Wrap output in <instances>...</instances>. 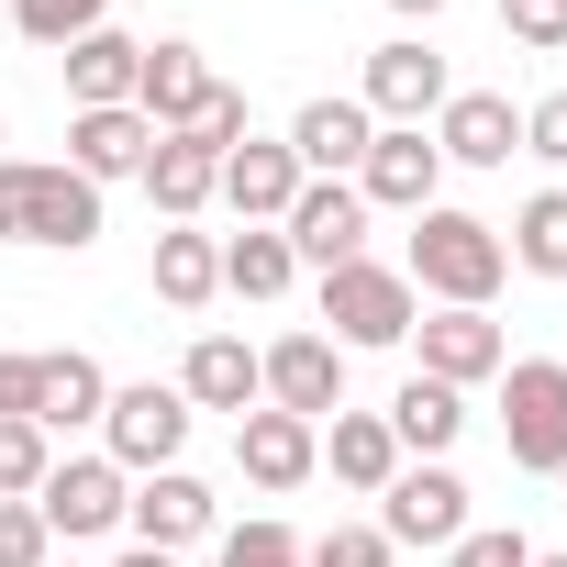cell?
Returning a JSON list of instances; mask_svg holds the SVG:
<instances>
[{"label": "cell", "instance_id": "cell-16", "mask_svg": "<svg viewBox=\"0 0 567 567\" xmlns=\"http://www.w3.org/2000/svg\"><path fill=\"white\" fill-rule=\"evenodd\" d=\"M234 223H278L301 200V156H290V134H245L234 156H223V189H212Z\"/></svg>", "mask_w": 567, "mask_h": 567}, {"label": "cell", "instance_id": "cell-33", "mask_svg": "<svg viewBox=\"0 0 567 567\" xmlns=\"http://www.w3.org/2000/svg\"><path fill=\"white\" fill-rule=\"evenodd\" d=\"M445 567H534V545H523L512 523H467V534L445 545Z\"/></svg>", "mask_w": 567, "mask_h": 567}, {"label": "cell", "instance_id": "cell-41", "mask_svg": "<svg viewBox=\"0 0 567 567\" xmlns=\"http://www.w3.org/2000/svg\"><path fill=\"white\" fill-rule=\"evenodd\" d=\"M0 145H12V123H0Z\"/></svg>", "mask_w": 567, "mask_h": 567}, {"label": "cell", "instance_id": "cell-30", "mask_svg": "<svg viewBox=\"0 0 567 567\" xmlns=\"http://www.w3.org/2000/svg\"><path fill=\"white\" fill-rule=\"evenodd\" d=\"M45 467H56V445H45L23 412H0V501H34V489H45Z\"/></svg>", "mask_w": 567, "mask_h": 567}, {"label": "cell", "instance_id": "cell-10", "mask_svg": "<svg viewBox=\"0 0 567 567\" xmlns=\"http://www.w3.org/2000/svg\"><path fill=\"white\" fill-rule=\"evenodd\" d=\"M278 234H290L301 267H346V256H368V200H357V178H301V200L278 212Z\"/></svg>", "mask_w": 567, "mask_h": 567}, {"label": "cell", "instance_id": "cell-27", "mask_svg": "<svg viewBox=\"0 0 567 567\" xmlns=\"http://www.w3.org/2000/svg\"><path fill=\"white\" fill-rule=\"evenodd\" d=\"M290 278H301V256H290L278 223H245V234L223 245V290H234V301H278Z\"/></svg>", "mask_w": 567, "mask_h": 567}, {"label": "cell", "instance_id": "cell-24", "mask_svg": "<svg viewBox=\"0 0 567 567\" xmlns=\"http://www.w3.org/2000/svg\"><path fill=\"white\" fill-rule=\"evenodd\" d=\"M323 467H334L346 489L379 501V489L401 478V434H390V412H334V423H323Z\"/></svg>", "mask_w": 567, "mask_h": 567}, {"label": "cell", "instance_id": "cell-39", "mask_svg": "<svg viewBox=\"0 0 567 567\" xmlns=\"http://www.w3.org/2000/svg\"><path fill=\"white\" fill-rule=\"evenodd\" d=\"M390 12H401V23H434V12H445V0H390Z\"/></svg>", "mask_w": 567, "mask_h": 567}, {"label": "cell", "instance_id": "cell-18", "mask_svg": "<svg viewBox=\"0 0 567 567\" xmlns=\"http://www.w3.org/2000/svg\"><path fill=\"white\" fill-rule=\"evenodd\" d=\"M212 489L189 478V467H156V478H134V501H123V523H134V545H156V556H178V545H200L212 534Z\"/></svg>", "mask_w": 567, "mask_h": 567}, {"label": "cell", "instance_id": "cell-4", "mask_svg": "<svg viewBox=\"0 0 567 567\" xmlns=\"http://www.w3.org/2000/svg\"><path fill=\"white\" fill-rule=\"evenodd\" d=\"M323 323H334V346H346V357H357V346H412L423 301H412V278H401V267L346 256V267H323Z\"/></svg>", "mask_w": 567, "mask_h": 567}, {"label": "cell", "instance_id": "cell-40", "mask_svg": "<svg viewBox=\"0 0 567 567\" xmlns=\"http://www.w3.org/2000/svg\"><path fill=\"white\" fill-rule=\"evenodd\" d=\"M534 567H567V556H534Z\"/></svg>", "mask_w": 567, "mask_h": 567}, {"label": "cell", "instance_id": "cell-12", "mask_svg": "<svg viewBox=\"0 0 567 567\" xmlns=\"http://www.w3.org/2000/svg\"><path fill=\"white\" fill-rule=\"evenodd\" d=\"M412 368L445 379V390H478V379L512 368V334H501L489 312H423V323H412Z\"/></svg>", "mask_w": 567, "mask_h": 567}, {"label": "cell", "instance_id": "cell-14", "mask_svg": "<svg viewBox=\"0 0 567 567\" xmlns=\"http://www.w3.org/2000/svg\"><path fill=\"white\" fill-rule=\"evenodd\" d=\"M423 134H434L445 167H512V156H523V112H512L501 90H456Z\"/></svg>", "mask_w": 567, "mask_h": 567}, {"label": "cell", "instance_id": "cell-35", "mask_svg": "<svg viewBox=\"0 0 567 567\" xmlns=\"http://www.w3.org/2000/svg\"><path fill=\"white\" fill-rule=\"evenodd\" d=\"M45 556H56L45 512H34V501H0V567H45Z\"/></svg>", "mask_w": 567, "mask_h": 567}, {"label": "cell", "instance_id": "cell-36", "mask_svg": "<svg viewBox=\"0 0 567 567\" xmlns=\"http://www.w3.org/2000/svg\"><path fill=\"white\" fill-rule=\"evenodd\" d=\"M523 156H545V167H567V90H545V101L523 112Z\"/></svg>", "mask_w": 567, "mask_h": 567}, {"label": "cell", "instance_id": "cell-29", "mask_svg": "<svg viewBox=\"0 0 567 567\" xmlns=\"http://www.w3.org/2000/svg\"><path fill=\"white\" fill-rule=\"evenodd\" d=\"M101 23H112V0H12V34L45 45V56H68V45L101 34Z\"/></svg>", "mask_w": 567, "mask_h": 567}, {"label": "cell", "instance_id": "cell-22", "mask_svg": "<svg viewBox=\"0 0 567 567\" xmlns=\"http://www.w3.org/2000/svg\"><path fill=\"white\" fill-rule=\"evenodd\" d=\"M101 412H112V379H101V357L56 346V357H45V379H34V434L56 445V434H79V423H101Z\"/></svg>", "mask_w": 567, "mask_h": 567}, {"label": "cell", "instance_id": "cell-6", "mask_svg": "<svg viewBox=\"0 0 567 567\" xmlns=\"http://www.w3.org/2000/svg\"><path fill=\"white\" fill-rule=\"evenodd\" d=\"M256 390H267V412L334 423L346 412V346L334 334H278V346H256Z\"/></svg>", "mask_w": 567, "mask_h": 567}, {"label": "cell", "instance_id": "cell-5", "mask_svg": "<svg viewBox=\"0 0 567 567\" xmlns=\"http://www.w3.org/2000/svg\"><path fill=\"white\" fill-rule=\"evenodd\" d=\"M178 445H189V401H178V379H134V390H112V412H101V456H112L123 478L178 467Z\"/></svg>", "mask_w": 567, "mask_h": 567}, {"label": "cell", "instance_id": "cell-19", "mask_svg": "<svg viewBox=\"0 0 567 567\" xmlns=\"http://www.w3.org/2000/svg\"><path fill=\"white\" fill-rule=\"evenodd\" d=\"M368 145H379L368 101H301V112H290V156H301V178H357Z\"/></svg>", "mask_w": 567, "mask_h": 567}, {"label": "cell", "instance_id": "cell-25", "mask_svg": "<svg viewBox=\"0 0 567 567\" xmlns=\"http://www.w3.org/2000/svg\"><path fill=\"white\" fill-rule=\"evenodd\" d=\"M390 434H401V456H445L456 434H467V390H445V379H401L390 390Z\"/></svg>", "mask_w": 567, "mask_h": 567}, {"label": "cell", "instance_id": "cell-38", "mask_svg": "<svg viewBox=\"0 0 567 567\" xmlns=\"http://www.w3.org/2000/svg\"><path fill=\"white\" fill-rule=\"evenodd\" d=\"M112 567H178V556H156V545H123V556H112Z\"/></svg>", "mask_w": 567, "mask_h": 567}, {"label": "cell", "instance_id": "cell-2", "mask_svg": "<svg viewBox=\"0 0 567 567\" xmlns=\"http://www.w3.org/2000/svg\"><path fill=\"white\" fill-rule=\"evenodd\" d=\"M0 245H56V256L101 245V189H90L68 156H56V167L0 156Z\"/></svg>", "mask_w": 567, "mask_h": 567}, {"label": "cell", "instance_id": "cell-13", "mask_svg": "<svg viewBox=\"0 0 567 567\" xmlns=\"http://www.w3.org/2000/svg\"><path fill=\"white\" fill-rule=\"evenodd\" d=\"M212 56L189 45V34H167V45H145V68H134V112L156 123V134H189L200 112H212Z\"/></svg>", "mask_w": 567, "mask_h": 567}, {"label": "cell", "instance_id": "cell-9", "mask_svg": "<svg viewBox=\"0 0 567 567\" xmlns=\"http://www.w3.org/2000/svg\"><path fill=\"white\" fill-rule=\"evenodd\" d=\"M368 123H434L445 101H456V79H445V56L423 45V34H390L379 56H368Z\"/></svg>", "mask_w": 567, "mask_h": 567}, {"label": "cell", "instance_id": "cell-15", "mask_svg": "<svg viewBox=\"0 0 567 567\" xmlns=\"http://www.w3.org/2000/svg\"><path fill=\"white\" fill-rule=\"evenodd\" d=\"M223 156H234V145H212V134H156V145H145V200H156V223H200L212 189H223Z\"/></svg>", "mask_w": 567, "mask_h": 567}, {"label": "cell", "instance_id": "cell-3", "mask_svg": "<svg viewBox=\"0 0 567 567\" xmlns=\"http://www.w3.org/2000/svg\"><path fill=\"white\" fill-rule=\"evenodd\" d=\"M501 445H512L523 478H567V368L556 357L501 368Z\"/></svg>", "mask_w": 567, "mask_h": 567}, {"label": "cell", "instance_id": "cell-21", "mask_svg": "<svg viewBox=\"0 0 567 567\" xmlns=\"http://www.w3.org/2000/svg\"><path fill=\"white\" fill-rule=\"evenodd\" d=\"M178 401H189V412H234V423H245V412L267 401V390H256V346H245V334H200V346L178 357Z\"/></svg>", "mask_w": 567, "mask_h": 567}, {"label": "cell", "instance_id": "cell-1", "mask_svg": "<svg viewBox=\"0 0 567 567\" xmlns=\"http://www.w3.org/2000/svg\"><path fill=\"white\" fill-rule=\"evenodd\" d=\"M401 278H412V301H434V312H489V290L512 278V256H501V223H478V212H412V256H401Z\"/></svg>", "mask_w": 567, "mask_h": 567}, {"label": "cell", "instance_id": "cell-32", "mask_svg": "<svg viewBox=\"0 0 567 567\" xmlns=\"http://www.w3.org/2000/svg\"><path fill=\"white\" fill-rule=\"evenodd\" d=\"M212 567H301V534H290V523H234Z\"/></svg>", "mask_w": 567, "mask_h": 567}, {"label": "cell", "instance_id": "cell-17", "mask_svg": "<svg viewBox=\"0 0 567 567\" xmlns=\"http://www.w3.org/2000/svg\"><path fill=\"white\" fill-rule=\"evenodd\" d=\"M234 467H245L256 489H301V478L323 467V423H301V412H267V401H256V412L234 423Z\"/></svg>", "mask_w": 567, "mask_h": 567}, {"label": "cell", "instance_id": "cell-26", "mask_svg": "<svg viewBox=\"0 0 567 567\" xmlns=\"http://www.w3.org/2000/svg\"><path fill=\"white\" fill-rule=\"evenodd\" d=\"M145 278H156V301H167V312H200V301L223 290V245H212V234H189V223H167Z\"/></svg>", "mask_w": 567, "mask_h": 567}, {"label": "cell", "instance_id": "cell-8", "mask_svg": "<svg viewBox=\"0 0 567 567\" xmlns=\"http://www.w3.org/2000/svg\"><path fill=\"white\" fill-rule=\"evenodd\" d=\"M123 501H134V478H123L112 456H56V467H45V489H34L45 534H68V545H90V534H123Z\"/></svg>", "mask_w": 567, "mask_h": 567}, {"label": "cell", "instance_id": "cell-28", "mask_svg": "<svg viewBox=\"0 0 567 567\" xmlns=\"http://www.w3.org/2000/svg\"><path fill=\"white\" fill-rule=\"evenodd\" d=\"M501 256H512V267H534V278H567V189H534V200L512 212Z\"/></svg>", "mask_w": 567, "mask_h": 567}, {"label": "cell", "instance_id": "cell-23", "mask_svg": "<svg viewBox=\"0 0 567 567\" xmlns=\"http://www.w3.org/2000/svg\"><path fill=\"white\" fill-rule=\"evenodd\" d=\"M134 68H145V45H134L123 23H101V34L68 45V101H79V112H123V101H134Z\"/></svg>", "mask_w": 567, "mask_h": 567}, {"label": "cell", "instance_id": "cell-34", "mask_svg": "<svg viewBox=\"0 0 567 567\" xmlns=\"http://www.w3.org/2000/svg\"><path fill=\"white\" fill-rule=\"evenodd\" d=\"M501 34L534 45V56H556L567 45V0H501Z\"/></svg>", "mask_w": 567, "mask_h": 567}, {"label": "cell", "instance_id": "cell-11", "mask_svg": "<svg viewBox=\"0 0 567 567\" xmlns=\"http://www.w3.org/2000/svg\"><path fill=\"white\" fill-rule=\"evenodd\" d=\"M434 189H445L434 134H423V123H379V145H368V167H357V200H368V212H434Z\"/></svg>", "mask_w": 567, "mask_h": 567}, {"label": "cell", "instance_id": "cell-7", "mask_svg": "<svg viewBox=\"0 0 567 567\" xmlns=\"http://www.w3.org/2000/svg\"><path fill=\"white\" fill-rule=\"evenodd\" d=\"M379 534L390 545H456L467 534V478L445 456H401V478L379 489Z\"/></svg>", "mask_w": 567, "mask_h": 567}, {"label": "cell", "instance_id": "cell-31", "mask_svg": "<svg viewBox=\"0 0 567 567\" xmlns=\"http://www.w3.org/2000/svg\"><path fill=\"white\" fill-rule=\"evenodd\" d=\"M390 556H401V545H390L379 523H334V534L301 545V567H390Z\"/></svg>", "mask_w": 567, "mask_h": 567}, {"label": "cell", "instance_id": "cell-20", "mask_svg": "<svg viewBox=\"0 0 567 567\" xmlns=\"http://www.w3.org/2000/svg\"><path fill=\"white\" fill-rule=\"evenodd\" d=\"M145 145H156V123L123 101V112H68V167L90 178V189H112V178H145Z\"/></svg>", "mask_w": 567, "mask_h": 567}, {"label": "cell", "instance_id": "cell-37", "mask_svg": "<svg viewBox=\"0 0 567 567\" xmlns=\"http://www.w3.org/2000/svg\"><path fill=\"white\" fill-rule=\"evenodd\" d=\"M34 379H45V357L12 346V357H0V412H23V423H34Z\"/></svg>", "mask_w": 567, "mask_h": 567}]
</instances>
